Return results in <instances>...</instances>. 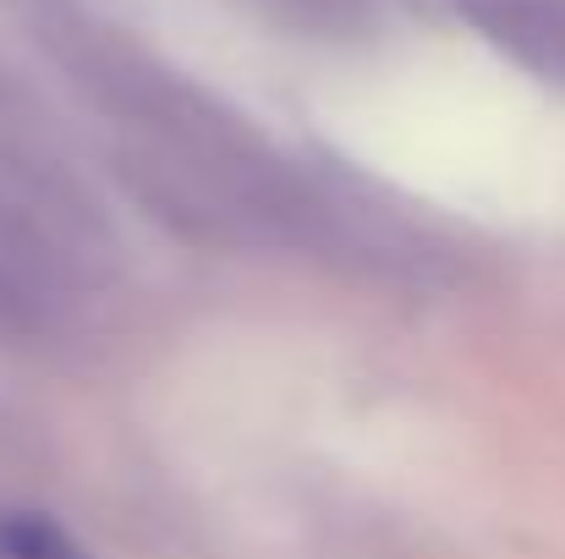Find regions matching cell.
I'll return each instance as SVG.
<instances>
[{
  "label": "cell",
  "instance_id": "6da1fadb",
  "mask_svg": "<svg viewBox=\"0 0 565 559\" xmlns=\"http://www.w3.org/2000/svg\"><path fill=\"white\" fill-rule=\"evenodd\" d=\"M0 559H99L72 527L44 510H6L0 505Z\"/></svg>",
  "mask_w": 565,
  "mask_h": 559
}]
</instances>
